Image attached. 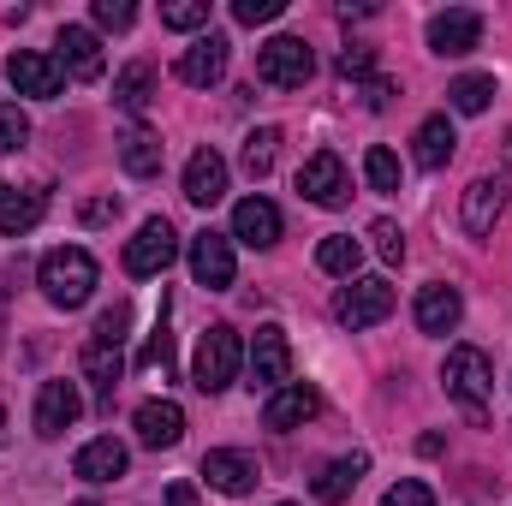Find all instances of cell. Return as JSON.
I'll list each match as a JSON object with an SVG mask.
<instances>
[{
  "label": "cell",
  "mask_w": 512,
  "mask_h": 506,
  "mask_svg": "<svg viewBox=\"0 0 512 506\" xmlns=\"http://www.w3.org/2000/svg\"><path fill=\"white\" fill-rule=\"evenodd\" d=\"M167 506H197V489H191V483H173V489H167Z\"/></svg>",
  "instance_id": "7bdbcfd3"
},
{
  "label": "cell",
  "mask_w": 512,
  "mask_h": 506,
  "mask_svg": "<svg viewBox=\"0 0 512 506\" xmlns=\"http://www.w3.org/2000/svg\"><path fill=\"white\" fill-rule=\"evenodd\" d=\"M173 256H179V233H173V221H167V215H155V221H143V227H137V239L126 245V274L149 280V274H161Z\"/></svg>",
  "instance_id": "9c48e42d"
},
{
  "label": "cell",
  "mask_w": 512,
  "mask_h": 506,
  "mask_svg": "<svg viewBox=\"0 0 512 506\" xmlns=\"http://www.w3.org/2000/svg\"><path fill=\"white\" fill-rule=\"evenodd\" d=\"M239 161H245V173H251V179H268V173H274V161H280V131L256 126L251 137H245V155H239Z\"/></svg>",
  "instance_id": "4dcf8cb0"
},
{
  "label": "cell",
  "mask_w": 512,
  "mask_h": 506,
  "mask_svg": "<svg viewBox=\"0 0 512 506\" xmlns=\"http://www.w3.org/2000/svg\"><path fill=\"white\" fill-rule=\"evenodd\" d=\"M316 411H322V393H316V387H304V381H286L280 393H268L262 423H268V429H304Z\"/></svg>",
  "instance_id": "d6986e66"
},
{
  "label": "cell",
  "mask_w": 512,
  "mask_h": 506,
  "mask_svg": "<svg viewBox=\"0 0 512 506\" xmlns=\"http://www.w3.org/2000/svg\"><path fill=\"white\" fill-rule=\"evenodd\" d=\"M411 143H417V167H423V173H441V167L453 161V143H459V137H453V120H447V114H429Z\"/></svg>",
  "instance_id": "cb8c5ba5"
},
{
  "label": "cell",
  "mask_w": 512,
  "mask_h": 506,
  "mask_svg": "<svg viewBox=\"0 0 512 506\" xmlns=\"http://www.w3.org/2000/svg\"><path fill=\"white\" fill-rule=\"evenodd\" d=\"M6 78H12L18 96H36V102H54V96L66 90L60 54H42V48H18V54L6 60Z\"/></svg>",
  "instance_id": "ba28073f"
},
{
  "label": "cell",
  "mask_w": 512,
  "mask_h": 506,
  "mask_svg": "<svg viewBox=\"0 0 512 506\" xmlns=\"http://www.w3.org/2000/svg\"><path fill=\"white\" fill-rule=\"evenodd\" d=\"M477 42H483V12H471V6H447V12L429 18V48H435L441 60H459V54H471Z\"/></svg>",
  "instance_id": "7c38bea8"
},
{
  "label": "cell",
  "mask_w": 512,
  "mask_h": 506,
  "mask_svg": "<svg viewBox=\"0 0 512 506\" xmlns=\"http://www.w3.org/2000/svg\"><path fill=\"white\" fill-rule=\"evenodd\" d=\"M24 143H30V120H24V108L0 102V155H12V149H24Z\"/></svg>",
  "instance_id": "836d02e7"
},
{
  "label": "cell",
  "mask_w": 512,
  "mask_h": 506,
  "mask_svg": "<svg viewBox=\"0 0 512 506\" xmlns=\"http://www.w3.org/2000/svg\"><path fill=\"white\" fill-rule=\"evenodd\" d=\"M364 179H370V191H382V197H393V191H399V161H393V149H382V143H376V149L364 155Z\"/></svg>",
  "instance_id": "1f68e13d"
},
{
  "label": "cell",
  "mask_w": 512,
  "mask_h": 506,
  "mask_svg": "<svg viewBox=\"0 0 512 506\" xmlns=\"http://www.w3.org/2000/svg\"><path fill=\"white\" fill-rule=\"evenodd\" d=\"M227 60H233V42H227L221 30H209V36H197V42L179 54V78H185L191 90H209V84L227 78Z\"/></svg>",
  "instance_id": "9a60e30c"
},
{
  "label": "cell",
  "mask_w": 512,
  "mask_h": 506,
  "mask_svg": "<svg viewBox=\"0 0 512 506\" xmlns=\"http://www.w3.org/2000/svg\"><path fill=\"white\" fill-rule=\"evenodd\" d=\"M393 316V286H387L382 274H370V280H346L340 292H334V322L340 328H376Z\"/></svg>",
  "instance_id": "8992f818"
},
{
  "label": "cell",
  "mask_w": 512,
  "mask_h": 506,
  "mask_svg": "<svg viewBox=\"0 0 512 506\" xmlns=\"http://www.w3.org/2000/svg\"><path fill=\"white\" fill-rule=\"evenodd\" d=\"M239 364H245L239 328L215 322V328H209V334L197 340V358H191V387H197V393H221V387H233Z\"/></svg>",
  "instance_id": "277c9868"
},
{
  "label": "cell",
  "mask_w": 512,
  "mask_h": 506,
  "mask_svg": "<svg viewBox=\"0 0 512 506\" xmlns=\"http://www.w3.org/2000/svg\"><path fill=\"white\" fill-rule=\"evenodd\" d=\"M245 376H251V387H262V393H280L286 381H292V340H286V328H256L251 346H245Z\"/></svg>",
  "instance_id": "52a82bcc"
},
{
  "label": "cell",
  "mask_w": 512,
  "mask_h": 506,
  "mask_svg": "<svg viewBox=\"0 0 512 506\" xmlns=\"http://www.w3.org/2000/svg\"><path fill=\"white\" fill-rule=\"evenodd\" d=\"M310 72H316V54H310L304 36H274V42L256 48V78L274 84V90H304Z\"/></svg>",
  "instance_id": "5b68a950"
},
{
  "label": "cell",
  "mask_w": 512,
  "mask_h": 506,
  "mask_svg": "<svg viewBox=\"0 0 512 506\" xmlns=\"http://www.w3.org/2000/svg\"><path fill=\"white\" fill-rule=\"evenodd\" d=\"M298 191L316 203V209H340L346 197H352V179H346V161L334 155V149H322V155H310L304 167H298Z\"/></svg>",
  "instance_id": "30bf717a"
},
{
  "label": "cell",
  "mask_w": 512,
  "mask_h": 506,
  "mask_svg": "<svg viewBox=\"0 0 512 506\" xmlns=\"http://www.w3.org/2000/svg\"><path fill=\"white\" fill-rule=\"evenodd\" d=\"M233 239H239V245H251V251L280 245V209H274L268 197H245V203L233 209Z\"/></svg>",
  "instance_id": "44dd1931"
},
{
  "label": "cell",
  "mask_w": 512,
  "mask_h": 506,
  "mask_svg": "<svg viewBox=\"0 0 512 506\" xmlns=\"http://www.w3.org/2000/svg\"><path fill=\"white\" fill-rule=\"evenodd\" d=\"M90 12H96V24H102V30H131V18H137V6H131V0H96Z\"/></svg>",
  "instance_id": "f35d334b"
},
{
  "label": "cell",
  "mask_w": 512,
  "mask_h": 506,
  "mask_svg": "<svg viewBox=\"0 0 512 506\" xmlns=\"http://www.w3.org/2000/svg\"><path fill=\"white\" fill-rule=\"evenodd\" d=\"M370 72H376V48H364V42L340 48V78H370Z\"/></svg>",
  "instance_id": "ab89813d"
},
{
  "label": "cell",
  "mask_w": 512,
  "mask_h": 506,
  "mask_svg": "<svg viewBox=\"0 0 512 506\" xmlns=\"http://www.w3.org/2000/svg\"><path fill=\"white\" fill-rule=\"evenodd\" d=\"M185 197H191L197 209H215V203L227 197V161H221V149H197V155L185 161Z\"/></svg>",
  "instance_id": "ffe728a7"
},
{
  "label": "cell",
  "mask_w": 512,
  "mask_h": 506,
  "mask_svg": "<svg viewBox=\"0 0 512 506\" xmlns=\"http://www.w3.org/2000/svg\"><path fill=\"white\" fill-rule=\"evenodd\" d=\"M149 96H155V66H149V60H131L126 72L114 78V102H120L131 120H137V114L149 108Z\"/></svg>",
  "instance_id": "83f0119b"
},
{
  "label": "cell",
  "mask_w": 512,
  "mask_h": 506,
  "mask_svg": "<svg viewBox=\"0 0 512 506\" xmlns=\"http://www.w3.org/2000/svg\"><path fill=\"white\" fill-rule=\"evenodd\" d=\"M161 24L167 30H203L209 24V0H167L161 6Z\"/></svg>",
  "instance_id": "d6a6232c"
},
{
  "label": "cell",
  "mask_w": 512,
  "mask_h": 506,
  "mask_svg": "<svg viewBox=\"0 0 512 506\" xmlns=\"http://www.w3.org/2000/svg\"><path fill=\"white\" fill-rule=\"evenodd\" d=\"M120 167H126L131 179H155L161 173V137L149 126H131L120 137Z\"/></svg>",
  "instance_id": "4316f807"
},
{
  "label": "cell",
  "mask_w": 512,
  "mask_h": 506,
  "mask_svg": "<svg viewBox=\"0 0 512 506\" xmlns=\"http://www.w3.org/2000/svg\"><path fill=\"white\" fill-rule=\"evenodd\" d=\"M501 209H507V185L501 179H471L465 185V203H459V221H465L471 239H489L495 221H501Z\"/></svg>",
  "instance_id": "e0dca14e"
},
{
  "label": "cell",
  "mask_w": 512,
  "mask_h": 506,
  "mask_svg": "<svg viewBox=\"0 0 512 506\" xmlns=\"http://www.w3.org/2000/svg\"><path fill=\"white\" fill-rule=\"evenodd\" d=\"M370 239H376V256H382V262H405V233H399V221H376Z\"/></svg>",
  "instance_id": "e575fe53"
},
{
  "label": "cell",
  "mask_w": 512,
  "mask_h": 506,
  "mask_svg": "<svg viewBox=\"0 0 512 506\" xmlns=\"http://www.w3.org/2000/svg\"><path fill=\"white\" fill-rule=\"evenodd\" d=\"M0 334H6V286H0Z\"/></svg>",
  "instance_id": "ee69618b"
},
{
  "label": "cell",
  "mask_w": 512,
  "mask_h": 506,
  "mask_svg": "<svg viewBox=\"0 0 512 506\" xmlns=\"http://www.w3.org/2000/svg\"><path fill=\"white\" fill-rule=\"evenodd\" d=\"M114 209H120V203H114V197H96V203H84V221H108V215H114Z\"/></svg>",
  "instance_id": "60d3db41"
},
{
  "label": "cell",
  "mask_w": 512,
  "mask_h": 506,
  "mask_svg": "<svg viewBox=\"0 0 512 506\" xmlns=\"http://www.w3.org/2000/svg\"><path fill=\"white\" fill-rule=\"evenodd\" d=\"M126 322H131V310L126 304H114L102 322H96V334L84 340V381H96L102 393H114L120 387V376H126Z\"/></svg>",
  "instance_id": "7a4b0ae2"
},
{
  "label": "cell",
  "mask_w": 512,
  "mask_h": 506,
  "mask_svg": "<svg viewBox=\"0 0 512 506\" xmlns=\"http://www.w3.org/2000/svg\"><path fill=\"white\" fill-rule=\"evenodd\" d=\"M54 48H60V66H66V78H78V84H96V78L108 72V60H102V42H96V30H90V24H60Z\"/></svg>",
  "instance_id": "5bb4252c"
},
{
  "label": "cell",
  "mask_w": 512,
  "mask_h": 506,
  "mask_svg": "<svg viewBox=\"0 0 512 506\" xmlns=\"http://www.w3.org/2000/svg\"><path fill=\"white\" fill-rule=\"evenodd\" d=\"M393 102V84L387 78H370V108H387Z\"/></svg>",
  "instance_id": "b9f144b4"
},
{
  "label": "cell",
  "mask_w": 512,
  "mask_h": 506,
  "mask_svg": "<svg viewBox=\"0 0 512 506\" xmlns=\"http://www.w3.org/2000/svg\"><path fill=\"white\" fill-rule=\"evenodd\" d=\"M78 506H96V501H78Z\"/></svg>",
  "instance_id": "bcb514c9"
},
{
  "label": "cell",
  "mask_w": 512,
  "mask_h": 506,
  "mask_svg": "<svg viewBox=\"0 0 512 506\" xmlns=\"http://www.w3.org/2000/svg\"><path fill=\"white\" fill-rule=\"evenodd\" d=\"M280 506H292V501H280Z\"/></svg>",
  "instance_id": "7dc6e473"
},
{
  "label": "cell",
  "mask_w": 512,
  "mask_h": 506,
  "mask_svg": "<svg viewBox=\"0 0 512 506\" xmlns=\"http://www.w3.org/2000/svg\"><path fill=\"white\" fill-rule=\"evenodd\" d=\"M441 381H447V393L459 399V411L483 423L489 393H495V364H489V352H477V346H453L447 364H441Z\"/></svg>",
  "instance_id": "3957f363"
},
{
  "label": "cell",
  "mask_w": 512,
  "mask_h": 506,
  "mask_svg": "<svg viewBox=\"0 0 512 506\" xmlns=\"http://www.w3.org/2000/svg\"><path fill=\"white\" fill-rule=\"evenodd\" d=\"M411 316H417V328H423V334H441V340H447V334L459 328V316H465V298H459V286L435 280V286H423V292H417Z\"/></svg>",
  "instance_id": "ac0fdd59"
},
{
  "label": "cell",
  "mask_w": 512,
  "mask_h": 506,
  "mask_svg": "<svg viewBox=\"0 0 512 506\" xmlns=\"http://www.w3.org/2000/svg\"><path fill=\"white\" fill-rule=\"evenodd\" d=\"M131 453L114 441V435H96V441H84L78 447V459H72V471L84 477V483H114V477H126Z\"/></svg>",
  "instance_id": "603a6c76"
},
{
  "label": "cell",
  "mask_w": 512,
  "mask_h": 506,
  "mask_svg": "<svg viewBox=\"0 0 512 506\" xmlns=\"http://www.w3.org/2000/svg\"><path fill=\"white\" fill-rule=\"evenodd\" d=\"M179 435H185V411L173 405V399H143L137 405V441L143 447H179Z\"/></svg>",
  "instance_id": "7402d4cb"
},
{
  "label": "cell",
  "mask_w": 512,
  "mask_h": 506,
  "mask_svg": "<svg viewBox=\"0 0 512 506\" xmlns=\"http://www.w3.org/2000/svg\"><path fill=\"white\" fill-rule=\"evenodd\" d=\"M382 506H435V495H429L417 477H399V483L382 495Z\"/></svg>",
  "instance_id": "74e56055"
},
{
  "label": "cell",
  "mask_w": 512,
  "mask_h": 506,
  "mask_svg": "<svg viewBox=\"0 0 512 506\" xmlns=\"http://www.w3.org/2000/svg\"><path fill=\"white\" fill-rule=\"evenodd\" d=\"M358 262H364V245H358L352 233H328V239L316 245V268H322V274L352 280V274H358Z\"/></svg>",
  "instance_id": "f1b7e54d"
},
{
  "label": "cell",
  "mask_w": 512,
  "mask_h": 506,
  "mask_svg": "<svg viewBox=\"0 0 512 506\" xmlns=\"http://www.w3.org/2000/svg\"><path fill=\"white\" fill-rule=\"evenodd\" d=\"M447 102H453V114H489V102H495V78H489V72H465V78L447 90Z\"/></svg>",
  "instance_id": "f546056e"
},
{
  "label": "cell",
  "mask_w": 512,
  "mask_h": 506,
  "mask_svg": "<svg viewBox=\"0 0 512 506\" xmlns=\"http://www.w3.org/2000/svg\"><path fill=\"white\" fill-rule=\"evenodd\" d=\"M0 447H6V417H0Z\"/></svg>",
  "instance_id": "f6af8a7d"
},
{
  "label": "cell",
  "mask_w": 512,
  "mask_h": 506,
  "mask_svg": "<svg viewBox=\"0 0 512 506\" xmlns=\"http://www.w3.org/2000/svg\"><path fill=\"white\" fill-rule=\"evenodd\" d=\"M84 417V393H78V381H42V393H36V435L42 441H60L72 423Z\"/></svg>",
  "instance_id": "8fae6325"
},
{
  "label": "cell",
  "mask_w": 512,
  "mask_h": 506,
  "mask_svg": "<svg viewBox=\"0 0 512 506\" xmlns=\"http://www.w3.org/2000/svg\"><path fill=\"white\" fill-rule=\"evenodd\" d=\"M42 191H18V185H6L0 179V233L6 239H18V233H30L36 221H42Z\"/></svg>",
  "instance_id": "d4e9b609"
},
{
  "label": "cell",
  "mask_w": 512,
  "mask_h": 506,
  "mask_svg": "<svg viewBox=\"0 0 512 506\" xmlns=\"http://www.w3.org/2000/svg\"><path fill=\"white\" fill-rule=\"evenodd\" d=\"M36 286H42V298H48L54 310H78V304H90V292H96V256L84 251V245L48 251L36 262Z\"/></svg>",
  "instance_id": "6da1fadb"
},
{
  "label": "cell",
  "mask_w": 512,
  "mask_h": 506,
  "mask_svg": "<svg viewBox=\"0 0 512 506\" xmlns=\"http://www.w3.org/2000/svg\"><path fill=\"white\" fill-rule=\"evenodd\" d=\"M286 12V0H233V18L239 24H274Z\"/></svg>",
  "instance_id": "8d00e7d4"
},
{
  "label": "cell",
  "mask_w": 512,
  "mask_h": 506,
  "mask_svg": "<svg viewBox=\"0 0 512 506\" xmlns=\"http://www.w3.org/2000/svg\"><path fill=\"white\" fill-rule=\"evenodd\" d=\"M167 358H173V334H167V310H161V322H155V334H149V346H143L137 364H143V370H155V364L167 370Z\"/></svg>",
  "instance_id": "d590c367"
},
{
  "label": "cell",
  "mask_w": 512,
  "mask_h": 506,
  "mask_svg": "<svg viewBox=\"0 0 512 506\" xmlns=\"http://www.w3.org/2000/svg\"><path fill=\"white\" fill-rule=\"evenodd\" d=\"M233 274H239V262H233V239L203 227V233L191 239V280H197V286H209V292H227V286H233Z\"/></svg>",
  "instance_id": "4fadbf2b"
},
{
  "label": "cell",
  "mask_w": 512,
  "mask_h": 506,
  "mask_svg": "<svg viewBox=\"0 0 512 506\" xmlns=\"http://www.w3.org/2000/svg\"><path fill=\"white\" fill-rule=\"evenodd\" d=\"M256 477H262L256 459L251 453H239V447H215V453H203V483H209L215 495H233V501H239V495H251L256 489Z\"/></svg>",
  "instance_id": "2e32d148"
},
{
  "label": "cell",
  "mask_w": 512,
  "mask_h": 506,
  "mask_svg": "<svg viewBox=\"0 0 512 506\" xmlns=\"http://www.w3.org/2000/svg\"><path fill=\"white\" fill-rule=\"evenodd\" d=\"M364 471H370V459L364 453H346V459H334V465H322V477L310 483L316 489V501H328V506H340L358 483H364Z\"/></svg>",
  "instance_id": "484cf974"
}]
</instances>
